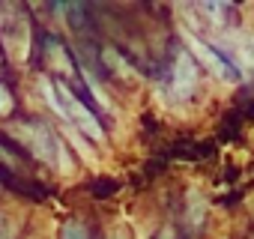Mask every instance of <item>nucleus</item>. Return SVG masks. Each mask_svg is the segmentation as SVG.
Segmentation results:
<instances>
[{"mask_svg": "<svg viewBox=\"0 0 254 239\" xmlns=\"http://www.w3.org/2000/svg\"><path fill=\"white\" fill-rule=\"evenodd\" d=\"M200 63L191 57V51L183 45V48H174L168 66H165V93L177 102H189L197 96L200 90Z\"/></svg>", "mask_w": 254, "mask_h": 239, "instance_id": "nucleus-1", "label": "nucleus"}, {"mask_svg": "<svg viewBox=\"0 0 254 239\" xmlns=\"http://www.w3.org/2000/svg\"><path fill=\"white\" fill-rule=\"evenodd\" d=\"M183 39H186V45H189V51H191V57L200 63V69H206L209 75H215L218 81H227V84H239V81H245V75L209 42V36H197V33H189V30H183Z\"/></svg>", "mask_w": 254, "mask_h": 239, "instance_id": "nucleus-2", "label": "nucleus"}, {"mask_svg": "<svg viewBox=\"0 0 254 239\" xmlns=\"http://www.w3.org/2000/svg\"><path fill=\"white\" fill-rule=\"evenodd\" d=\"M209 42L242 72V75H254V33H248L245 27H227L215 36H209Z\"/></svg>", "mask_w": 254, "mask_h": 239, "instance_id": "nucleus-3", "label": "nucleus"}, {"mask_svg": "<svg viewBox=\"0 0 254 239\" xmlns=\"http://www.w3.org/2000/svg\"><path fill=\"white\" fill-rule=\"evenodd\" d=\"M57 239H96V233H93V227H90L84 218L69 215V218L60 224V230H57Z\"/></svg>", "mask_w": 254, "mask_h": 239, "instance_id": "nucleus-4", "label": "nucleus"}, {"mask_svg": "<svg viewBox=\"0 0 254 239\" xmlns=\"http://www.w3.org/2000/svg\"><path fill=\"white\" fill-rule=\"evenodd\" d=\"M203 215H206V197H200L194 188L186 194V221L191 227H200L203 224Z\"/></svg>", "mask_w": 254, "mask_h": 239, "instance_id": "nucleus-5", "label": "nucleus"}, {"mask_svg": "<svg viewBox=\"0 0 254 239\" xmlns=\"http://www.w3.org/2000/svg\"><path fill=\"white\" fill-rule=\"evenodd\" d=\"M15 111V99H12V90L0 81V117H9Z\"/></svg>", "mask_w": 254, "mask_h": 239, "instance_id": "nucleus-6", "label": "nucleus"}]
</instances>
